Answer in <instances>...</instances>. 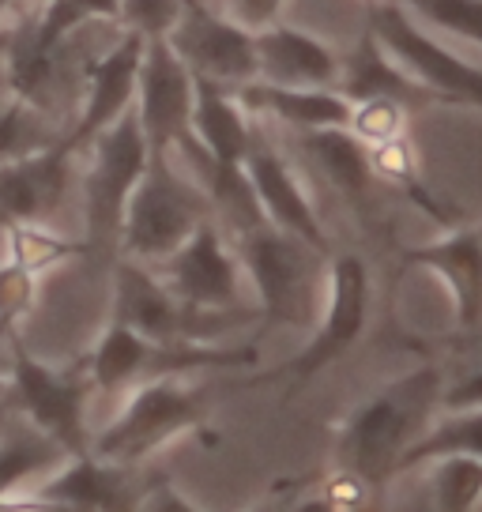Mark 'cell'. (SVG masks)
Returning <instances> with one entry per match:
<instances>
[{
	"instance_id": "cell-14",
	"label": "cell",
	"mask_w": 482,
	"mask_h": 512,
	"mask_svg": "<svg viewBox=\"0 0 482 512\" xmlns=\"http://www.w3.org/2000/svg\"><path fill=\"white\" fill-rule=\"evenodd\" d=\"M151 272L174 290L185 305L196 309H238L241 302V264L223 241V230L204 219L174 253Z\"/></svg>"
},
{
	"instance_id": "cell-2",
	"label": "cell",
	"mask_w": 482,
	"mask_h": 512,
	"mask_svg": "<svg viewBox=\"0 0 482 512\" xmlns=\"http://www.w3.org/2000/svg\"><path fill=\"white\" fill-rule=\"evenodd\" d=\"M257 362V347H230L215 339H189V343H159L125 324L110 320L91 351L83 358L87 381L95 396H113L151 377H189V373H226V369H249Z\"/></svg>"
},
{
	"instance_id": "cell-17",
	"label": "cell",
	"mask_w": 482,
	"mask_h": 512,
	"mask_svg": "<svg viewBox=\"0 0 482 512\" xmlns=\"http://www.w3.org/2000/svg\"><path fill=\"white\" fill-rule=\"evenodd\" d=\"M241 170L249 177V189L257 196V208L268 223L283 226L290 234H298V238H306V241H313V245L328 249V234H324V226H321V215H317L313 200H309L306 189H302V181L294 177L287 159H283L260 132H253L249 151H245V159H241Z\"/></svg>"
},
{
	"instance_id": "cell-10",
	"label": "cell",
	"mask_w": 482,
	"mask_h": 512,
	"mask_svg": "<svg viewBox=\"0 0 482 512\" xmlns=\"http://www.w3.org/2000/svg\"><path fill=\"white\" fill-rule=\"evenodd\" d=\"M366 31L381 42V49L407 76H415L441 102L482 110V68L467 64L464 57H456L452 49L434 42L400 0H370L366 4Z\"/></svg>"
},
{
	"instance_id": "cell-25",
	"label": "cell",
	"mask_w": 482,
	"mask_h": 512,
	"mask_svg": "<svg viewBox=\"0 0 482 512\" xmlns=\"http://www.w3.org/2000/svg\"><path fill=\"white\" fill-rule=\"evenodd\" d=\"M441 456H475V460H482V407H460V411H449L445 418H434L426 426V433L407 448L400 471H415V467L441 460Z\"/></svg>"
},
{
	"instance_id": "cell-27",
	"label": "cell",
	"mask_w": 482,
	"mask_h": 512,
	"mask_svg": "<svg viewBox=\"0 0 482 512\" xmlns=\"http://www.w3.org/2000/svg\"><path fill=\"white\" fill-rule=\"evenodd\" d=\"M370 170L377 177H385V181H392V185H400V189L411 192V196H415L418 204L430 211L434 219H445V211L430 200V192L418 185V155H415V147H411V140H407L403 132L400 136H392V140H385V144L370 147Z\"/></svg>"
},
{
	"instance_id": "cell-11",
	"label": "cell",
	"mask_w": 482,
	"mask_h": 512,
	"mask_svg": "<svg viewBox=\"0 0 482 512\" xmlns=\"http://www.w3.org/2000/svg\"><path fill=\"white\" fill-rule=\"evenodd\" d=\"M370 302L373 283L366 260L354 253H343L328 260V275H324V305L317 309L313 320V336L302 351L290 358L279 373H287L294 381V392L309 384L317 373L339 362L362 339L366 324H370Z\"/></svg>"
},
{
	"instance_id": "cell-26",
	"label": "cell",
	"mask_w": 482,
	"mask_h": 512,
	"mask_svg": "<svg viewBox=\"0 0 482 512\" xmlns=\"http://www.w3.org/2000/svg\"><path fill=\"white\" fill-rule=\"evenodd\" d=\"M430 494L434 509L441 512H471L482 501V460L475 456H441L430 460Z\"/></svg>"
},
{
	"instance_id": "cell-12",
	"label": "cell",
	"mask_w": 482,
	"mask_h": 512,
	"mask_svg": "<svg viewBox=\"0 0 482 512\" xmlns=\"http://www.w3.org/2000/svg\"><path fill=\"white\" fill-rule=\"evenodd\" d=\"M193 95L196 80L185 61L174 53L166 38H144V57L136 72V117L144 128L151 155H174L196 159L204 170V155L193 140Z\"/></svg>"
},
{
	"instance_id": "cell-4",
	"label": "cell",
	"mask_w": 482,
	"mask_h": 512,
	"mask_svg": "<svg viewBox=\"0 0 482 512\" xmlns=\"http://www.w3.org/2000/svg\"><path fill=\"white\" fill-rule=\"evenodd\" d=\"M204 219H211L208 192L196 189L189 177H181L174 155H151L125 200L117 256H129V260L155 268Z\"/></svg>"
},
{
	"instance_id": "cell-19",
	"label": "cell",
	"mask_w": 482,
	"mask_h": 512,
	"mask_svg": "<svg viewBox=\"0 0 482 512\" xmlns=\"http://www.w3.org/2000/svg\"><path fill=\"white\" fill-rule=\"evenodd\" d=\"M253 46H257V80L279 87H336L339 57L313 34L287 23H272L253 31Z\"/></svg>"
},
{
	"instance_id": "cell-33",
	"label": "cell",
	"mask_w": 482,
	"mask_h": 512,
	"mask_svg": "<svg viewBox=\"0 0 482 512\" xmlns=\"http://www.w3.org/2000/svg\"><path fill=\"white\" fill-rule=\"evenodd\" d=\"M4 46H8V23H0V102L8 95V76H4Z\"/></svg>"
},
{
	"instance_id": "cell-6",
	"label": "cell",
	"mask_w": 482,
	"mask_h": 512,
	"mask_svg": "<svg viewBox=\"0 0 482 512\" xmlns=\"http://www.w3.org/2000/svg\"><path fill=\"white\" fill-rule=\"evenodd\" d=\"M72 215L83 219V170L76 147L61 140L46 151L0 162V226H23L72 241Z\"/></svg>"
},
{
	"instance_id": "cell-20",
	"label": "cell",
	"mask_w": 482,
	"mask_h": 512,
	"mask_svg": "<svg viewBox=\"0 0 482 512\" xmlns=\"http://www.w3.org/2000/svg\"><path fill=\"white\" fill-rule=\"evenodd\" d=\"M193 140L204 155V170H200L204 177L211 170H238L241 166L249 140H253V125H249V110L241 106L230 87L196 80Z\"/></svg>"
},
{
	"instance_id": "cell-32",
	"label": "cell",
	"mask_w": 482,
	"mask_h": 512,
	"mask_svg": "<svg viewBox=\"0 0 482 512\" xmlns=\"http://www.w3.org/2000/svg\"><path fill=\"white\" fill-rule=\"evenodd\" d=\"M441 407H445V411L482 407V366L467 369L460 381L445 384V392H441Z\"/></svg>"
},
{
	"instance_id": "cell-31",
	"label": "cell",
	"mask_w": 482,
	"mask_h": 512,
	"mask_svg": "<svg viewBox=\"0 0 482 512\" xmlns=\"http://www.w3.org/2000/svg\"><path fill=\"white\" fill-rule=\"evenodd\" d=\"M283 4L287 0H226V16L238 19L241 27H249V31H260V27L279 23Z\"/></svg>"
},
{
	"instance_id": "cell-30",
	"label": "cell",
	"mask_w": 482,
	"mask_h": 512,
	"mask_svg": "<svg viewBox=\"0 0 482 512\" xmlns=\"http://www.w3.org/2000/svg\"><path fill=\"white\" fill-rule=\"evenodd\" d=\"M185 0H117V23L144 38H166Z\"/></svg>"
},
{
	"instance_id": "cell-24",
	"label": "cell",
	"mask_w": 482,
	"mask_h": 512,
	"mask_svg": "<svg viewBox=\"0 0 482 512\" xmlns=\"http://www.w3.org/2000/svg\"><path fill=\"white\" fill-rule=\"evenodd\" d=\"M306 155L347 200H362L370 192V147L354 136L351 128H313L306 132Z\"/></svg>"
},
{
	"instance_id": "cell-9",
	"label": "cell",
	"mask_w": 482,
	"mask_h": 512,
	"mask_svg": "<svg viewBox=\"0 0 482 512\" xmlns=\"http://www.w3.org/2000/svg\"><path fill=\"white\" fill-rule=\"evenodd\" d=\"M241 309H196L185 305L174 290L162 283L140 260L117 256L110 275V320L159 343H189V339H215L230 332Z\"/></svg>"
},
{
	"instance_id": "cell-21",
	"label": "cell",
	"mask_w": 482,
	"mask_h": 512,
	"mask_svg": "<svg viewBox=\"0 0 482 512\" xmlns=\"http://www.w3.org/2000/svg\"><path fill=\"white\" fill-rule=\"evenodd\" d=\"M238 102L249 113H264L298 132L313 128H347L351 121V98L339 87H279V83H241Z\"/></svg>"
},
{
	"instance_id": "cell-13",
	"label": "cell",
	"mask_w": 482,
	"mask_h": 512,
	"mask_svg": "<svg viewBox=\"0 0 482 512\" xmlns=\"http://www.w3.org/2000/svg\"><path fill=\"white\" fill-rule=\"evenodd\" d=\"M166 42L174 46V53L196 80L219 83L230 91L257 80L253 31L241 27L238 19H230L226 12H215L211 0H185Z\"/></svg>"
},
{
	"instance_id": "cell-35",
	"label": "cell",
	"mask_w": 482,
	"mask_h": 512,
	"mask_svg": "<svg viewBox=\"0 0 482 512\" xmlns=\"http://www.w3.org/2000/svg\"><path fill=\"white\" fill-rule=\"evenodd\" d=\"M362 4H370V0H362Z\"/></svg>"
},
{
	"instance_id": "cell-34",
	"label": "cell",
	"mask_w": 482,
	"mask_h": 512,
	"mask_svg": "<svg viewBox=\"0 0 482 512\" xmlns=\"http://www.w3.org/2000/svg\"><path fill=\"white\" fill-rule=\"evenodd\" d=\"M23 0H0V23H12V16L19 12Z\"/></svg>"
},
{
	"instance_id": "cell-5",
	"label": "cell",
	"mask_w": 482,
	"mask_h": 512,
	"mask_svg": "<svg viewBox=\"0 0 482 512\" xmlns=\"http://www.w3.org/2000/svg\"><path fill=\"white\" fill-rule=\"evenodd\" d=\"M208 422V392L189 384L185 377H151L132 384L129 400L117 415L91 430V456L113 464H144L170 441L196 433Z\"/></svg>"
},
{
	"instance_id": "cell-16",
	"label": "cell",
	"mask_w": 482,
	"mask_h": 512,
	"mask_svg": "<svg viewBox=\"0 0 482 512\" xmlns=\"http://www.w3.org/2000/svg\"><path fill=\"white\" fill-rule=\"evenodd\" d=\"M140 57H144V34L136 31H121L110 46L98 53L91 72H87V83H83V102L80 113H76V125L65 136L68 147L83 151L102 128L113 125L136 102Z\"/></svg>"
},
{
	"instance_id": "cell-8",
	"label": "cell",
	"mask_w": 482,
	"mask_h": 512,
	"mask_svg": "<svg viewBox=\"0 0 482 512\" xmlns=\"http://www.w3.org/2000/svg\"><path fill=\"white\" fill-rule=\"evenodd\" d=\"M0 362L19 411L46 433H53L72 456H83L91 445V400H95L87 369L49 366L42 358H34L16 336L4 339Z\"/></svg>"
},
{
	"instance_id": "cell-18",
	"label": "cell",
	"mask_w": 482,
	"mask_h": 512,
	"mask_svg": "<svg viewBox=\"0 0 482 512\" xmlns=\"http://www.w3.org/2000/svg\"><path fill=\"white\" fill-rule=\"evenodd\" d=\"M403 260L411 268L434 272L449 287L456 302V324L479 328L482 324V226H464L445 238L411 245Z\"/></svg>"
},
{
	"instance_id": "cell-15",
	"label": "cell",
	"mask_w": 482,
	"mask_h": 512,
	"mask_svg": "<svg viewBox=\"0 0 482 512\" xmlns=\"http://www.w3.org/2000/svg\"><path fill=\"white\" fill-rule=\"evenodd\" d=\"M144 486L132 464H113L102 456H68L57 471H49L27 490V501L34 509H95V512H117V509H140Z\"/></svg>"
},
{
	"instance_id": "cell-22",
	"label": "cell",
	"mask_w": 482,
	"mask_h": 512,
	"mask_svg": "<svg viewBox=\"0 0 482 512\" xmlns=\"http://www.w3.org/2000/svg\"><path fill=\"white\" fill-rule=\"evenodd\" d=\"M68 456L72 452L53 433H46L16 407L0 430V505L12 494H27L34 482L57 471Z\"/></svg>"
},
{
	"instance_id": "cell-23",
	"label": "cell",
	"mask_w": 482,
	"mask_h": 512,
	"mask_svg": "<svg viewBox=\"0 0 482 512\" xmlns=\"http://www.w3.org/2000/svg\"><path fill=\"white\" fill-rule=\"evenodd\" d=\"M336 87L351 102H362V98H392V102H400L407 110L411 106H437L441 102L415 76H407L400 64L381 49V42L370 31L362 34V42L351 53V61H339Z\"/></svg>"
},
{
	"instance_id": "cell-7",
	"label": "cell",
	"mask_w": 482,
	"mask_h": 512,
	"mask_svg": "<svg viewBox=\"0 0 482 512\" xmlns=\"http://www.w3.org/2000/svg\"><path fill=\"white\" fill-rule=\"evenodd\" d=\"M80 155H87V166H83V245L110 256L117 253L125 200L151 159L136 106H129L113 125L102 128Z\"/></svg>"
},
{
	"instance_id": "cell-1",
	"label": "cell",
	"mask_w": 482,
	"mask_h": 512,
	"mask_svg": "<svg viewBox=\"0 0 482 512\" xmlns=\"http://www.w3.org/2000/svg\"><path fill=\"white\" fill-rule=\"evenodd\" d=\"M441 392H445V373L437 366H418L377 388L339 426L336 471L370 490H381L388 479H396L407 448L434 422Z\"/></svg>"
},
{
	"instance_id": "cell-28",
	"label": "cell",
	"mask_w": 482,
	"mask_h": 512,
	"mask_svg": "<svg viewBox=\"0 0 482 512\" xmlns=\"http://www.w3.org/2000/svg\"><path fill=\"white\" fill-rule=\"evenodd\" d=\"M415 19L482 46V0H400Z\"/></svg>"
},
{
	"instance_id": "cell-29",
	"label": "cell",
	"mask_w": 482,
	"mask_h": 512,
	"mask_svg": "<svg viewBox=\"0 0 482 512\" xmlns=\"http://www.w3.org/2000/svg\"><path fill=\"white\" fill-rule=\"evenodd\" d=\"M354 136L366 147L385 144L392 136H400L407 128V106L392 102V98H362L351 102V121H347Z\"/></svg>"
},
{
	"instance_id": "cell-3",
	"label": "cell",
	"mask_w": 482,
	"mask_h": 512,
	"mask_svg": "<svg viewBox=\"0 0 482 512\" xmlns=\"http://www.w3.org/2000/svg\"><path fill=\"white\" fill-rule=\"evenodd\" d=\"M241 275L253 283L264 317L275 324H313L317 320V290L328 275V249L290 234L283 226L260 223L238 230Z\"/></svg>"
}]
</instances>
